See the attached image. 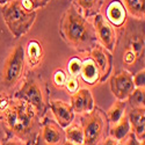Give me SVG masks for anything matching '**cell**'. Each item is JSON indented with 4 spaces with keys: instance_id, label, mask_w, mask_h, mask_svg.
<instances>
[{
    "instance_id": "obj_5",
    "label": "cell",
    "mask_w": 145,
    "mask_h": 145,
    "mask_svg": "<svg viewBox=\"0 0 145 145\" xmlns=\"http://www.w3.org/2000/svg\"><path fill=\"white\" fill-rule=\"evenodd\" d=\"M12 98L22 100L33 106L41 117H43L48 110V101L44 85L40 78L31 73L25 78L21 87L13 94Z\"/></svg>"
},
{
    "instance_id": "obj_26",
    "label": "cell",
    "mask_w": 145,
    "mask_h": 145,
    "mask_svg": "<svg viewBox=\"0 0 145 145\" xmlns=\"http://www.w3.org/2000/svg\"><path fill=\"white\" fill-rule=\"evenodd\" d=\"M64 88L70 93L73 94L74 92H77L79 89V80L77 77H72V76H67V80L65 82Z\"/></svg>"
},
{
    "instance_id": "obj_16",
    "label": "cell",
    "mask_w": 145,
    "mask_h": 145,
    "mask_svg": "<svg viewBox=\"0 0 145 145\" xmlns=\"http://www.w3.org/2000/svg\"><path fill=\"white\" fill-rule=\"evenodd\" d=\"M106 0H71L72 5L84 18H93L100 13Z\"/></svg>"
},
{
    "instance_id": "obj_22",
    "label": "cell",
    "mask_w": 145,
    "mask_h": 145,
    "mask_svg": "<svg viewBox=\"0 0 145 145\" xmlns=\"http://www.w3.org/2000/svg\"><path fill=\"white\" fill-rule=\"evenodd\" d=\"M64 131L66 140L74 144H84V131L80 124L72 122L66 128H64Z\"/></svg>"
},
{
    "instance_id": "obj_18",
    "label": "cell",
    "mask_w": 145,
    "mask_h": 145,
    "mask_svg": "<svg viewBox=\"0 0 145 145\" xmlns=\"http://www.w3.org/2000/svg\"><path fill=\"white\" fill-rule=\"evenodd\" d=\"M131 132V127L129 123V118H128V114L125 113L124 116L121 118L117 123L113 124V127H109V131H108V135L112 138L116 139V140H123L128 137V135Z\"/></svg>"
},
{
    "instance_id": "obj_8",
    "label": "cell",
    "mask_w": 145,
    "mask_h": 145,
    "mask_svg": "<svg viewBox=\"0 0 145 145\" xmlns=\"http://www.w3.org/2000/svg\"><path fill=\"white\" fill-rule=\"evenodd\" d=\"M92 23H93L94 29H95L98 42L105 48V49H107L108 51H110L113 54L115 48H116V43H117V35H116L114 27L100 13L95 14L93 16Z\"/></svg>"
},
{
    "instance_id": "obj_24",
    "label": "cell",
    "mask_w": 145,
    "mask_h": 145,
    "mask_svg": "<svg viewBox=\"0 0 145 145\" xmlns=\"http://www.w3.org/2000/svg\"><path fill=\"white\" fill-rule=\"evenodd\" d=\"M82 65V59L79 57H72L67 62V74L72 77H79L80 76V70Z\"/></svg>"
},
{
    "instance_id": "obj_27",
    "label": "cell",
    "mask_w": 145,
    "mask_h": 145,
    "mask_svg": "<svg viewBox=\"0 0 145 145\" xmlns=\"http://www.w3.org/2000/svg\"><path fill=\"white\" fill-rule=\"evenodd\" d=\"M132 81H134L135 87H144L145 86V70L144 67L140 69L135 76H132Z\"/></svg>"
},
{
    "instance_id": "obj_20",
    "label": "cell",
    "mask_w": 145,
    "mask_h": 145,
    "mask_svg": "<svg viewBox=\"0 0 145 145\" xmlns=\"http://www.w3.org/2000/svg\"><path fill=\"white\" fill-rule=\"evenodd\" d=\"M122 4L127 9V13L137 20L145 18V0H122Z\"/></svg>"
},
{
    "instance_id": "obj_23",
    "label": "cell",
    "mask_w": 145,
    "mask_h": 145,
    "mask_svg": "<svg viewBox=\"0 0 145 145\" xmlns=\"http://www.w3.org/2000/svg\"><path fill=\"white\" fill-rule=\"evenodd\" d=\"M144 99H145V88L144 87H135L129 96L127 98L128 105L132 109H137V108H144Z\"/></svg>"
},
{
    "instance_id": "obj_9",
    "label": "cell",
    "mask_w": 145,
    "mask_h": 145,
    "mask_svg": "<svg viewBox=\"0 0 145 145\" xmlns=\"http://www.w3.org/2000/svg\"><path fill=\"white\" fill-rule=\"evenodd\" d=\"M110 91L116 100H127L129 94L135 89L132 74L128 70H122L113 74L109 80Z\"/></svg>"
},
{
    "instance_id": "obj_34",
    "label": "cell",
    "mask_w": 145,
    "mask_h": 145,
    "mask_svg": "<svg viewBox=\"0 0 145 145\" xmlns=\"http://www.w3.org/2000/svg\"><path fill=\"white\" fill-rule=\"evenodd\" d=\"M0 118H1V116H0Z\"/></svg>"
},
{
    "instance_id": "obj_7",
    "label": "cell",
    "mask_w": 145,
    "mask_h": 145,
    "mask_svg": "<svg viewBox=\"0 0 145 145\" xmlns=\"http://www.w3.org/2000/svg\"><path fill=\"white\" fill-rule=\"evenodd\" d=\"M65 140L64 128L50 117H45L41 121L40 131L34 145H63Z\"/></svg>"
},
{
    "instance_id": "obj_28",
    "label": "cell",
    "mask_w": 145,
    "mask_h": 145,
    "mask_svg": "<svg viewBox=\"0 0 145 145\" xmlns=\"http://www.w3.org/2000/svg\"><path fill=\"white\" fill-rule=\"evenodd\" d=\"M12 100V96L8 95L7 91H1L0 92V112H3L5 108L9 105Z\"/></svg>"
},
{
    "instance_id": "obj_21",
    "label": "cell",
    "mask_w": 145,
    "mask_h": 145,
    "mask_svg": "<svg viewBox=\"0 0 145 145\" xmlns=\"http://www.w3.org/2000/svg\"><path fill=\"white\" fill-rule=\"evenodd\" d=\"M127 50L131 51L132 54H135L137 58L144 62V34H137V35H132L129 39L128 45L125 48Z\"/></svg>"
},
{
    "instance_id": "obj_30",
    "label": "cell",
    "mask_w": 145,
    "mask_h": 145,
    "mask_svg": "<svg viewBox=\"0 0 145 145\" xmlns=\"http://www.w3.org/2000/svg\"><path fill=\"white\" fill-rule=\"evenodd\" d=\"M4 145H25L22 142H20L19 139H15V138H10L8 140H6L4 143Z\"/></svg>"
},
{
    "instance_id": "obj_29",
    "label": "cell",
    "mask_w": 145,
    "mask_h": 145,
    "mask_svg": "<svg viewBox=\"0 0 145 145\" xmlns=\"http://www.w3.org/2000/svg\"><path fill=\"white\" fill-rule=\"evenodd\" d=\"M29 1H30V4L33 5L34 10H37L39 8L45 7L48 4H49L50 0H29Z\"/></svg>"
},
{
    "instance_id": "obj_2",
    "label": "cell",
    "mask_w": 145,
    "mask_h": 145,
    "mask_svg": "<svg viewBox=\"0 0 145 145\" xmlns=\"http://www.w3.org/2000/svg\"><path fill=\"white\" fill-rule=\"evenodd\" d=\"M59 34L64 42L78 52H89L99 44L94 26L71 5L60 19Z\"/></svg>"
},
{
    "instance_id": "obj_11",
    "label": "cell",
    "mask_w": 145,
    "mask_h": 145,
    "mask_svg": "<svg viewBox=\"0 0 145 145\" xmlns=\"http://www.w3.org/2000/svg\"><path fill=\"white\" fill-rule=\"evenodd\" d=\"M71 107L77 114H85L94 109L95 103L93 95L88 88H79L73 94H70Z\"/></svg>"
},
{
    "instance_id": "obj_33",
    "label": "cell",
    "mask_w": 145,
    "mask_h": 145,
    "mask_svg": "<svg viewBox=\"0 0 145 145\" xmlns=\"http://www.w3.org/2000/svg\"><path fill=\"white\" fill-rule=\"evenodd\" d=\"M0 145H1V143H0Z\"/></svg>"
},
{
    "instance_id": "obj_6",
    "label": "cell",
    "mask_w": 145,
    "mask_h": 145,
    "mask_svg": "<svg viewBox=\"0 0 145 145\" xmlns=\"http://www.w3.org/2000/svg\"><path fill=\"white\" fill-rule=\"evenodd\" d=\"M26 66L25 48L21 43L13 46V49L8 54L3 69L1 84L5 91H9L18 85L21 80Z\"/></svg>"
},
{
    "instance_id": "obj_17",
    "label": "cell",
    "mask_w": 145,
    "mask_h": 145,
    "mask_svg": "<svg viewBox=\"0 0 145 145\" xmlns=\"http://www.w3.org/2000/svg\"><path fill=\"white\" fill-rule=\"evenodd\" d=\"M79 77L86 84H88L89 86H94V85H96V84H100L99 69H98L95 62L91 57L82 60V65H81Z\"/></svg>"
},
{
    "instance_id": "obj_15",
    "label": "cell",
    "mask_w": 145,
    "mask_h": 145,
    "mask_svg": "<svg viewBox=\"0 0 145 145\" xmlns=\"http://www.w3.org/2000/svg\"><path fill=\"white\" fill-rule=\"evenodd\" d=\"M25 57H26V64H28L29 69L37 67L44 57L43 44L36 39L30 40L26 46Z\"/></svg>"
},
{
    "instance_id": "obj_12",
    "label": "cell",
    "mask_w": 145,
    "mask_h": 145,
    "mask_svg": "<svg viewBox=\"0 0 145 145\" xmlns=\"http://www.w3.org/2000/svg\"><path fill=\"white\" fill-rule=\"evenodd\" d=\"M48 107L54 114L56 122L62 128H66L73 122L74 112L70 103H66L62 100H51L48 102Z\"/></svg>"
},
{
    "instance_id": "obj_4",
    "label": "cell",
    "mask_w": 145,
    "mask_h": 145,
    "mask_svg": "<svg viewBox=\"0 0 145 145\" xmlns=\"http://www.w3.org/2000/svg\"><path fill=\"white\" fill-rule=\"evenodd\" d=\"M80 122L84 131V145H101L109 131L106 114L100 108L94 107L91 112L81 114Z\"/></svg>"
},
{
    "instance_id": "obj_3",
    "label": "cell",
    "mask_w": 145,
    "mask_h": 145,
    "mask_svg": "<svg viewBox=\"0 0 145 145\" xmlns=\"http://www.w3.org/2000/svg\"><path fill=\"white\" fill-rule=\"evenodd\" d=\"M1 15L13 37L20 39L33 27L37 16V12L26 9L21 0H8L3 5Z\"/></svg>"
},
{
    "instance_id": "obj_19",
    "label": "cell",
    "mask_w": 145,
    "mask_h": 145,
    "mask_svg": "<svg viewBox=\"0 0 145 145\" xmlns=\"http://www.w3.org/2000/svg\"><path fill=\"white\" fill-rule=\"evenodd\" d=\"M127 106L128 103L125 102V100H116L112 107L106 112V117L108 120V122L115 124L118 121L124 116V114L127 113Z\"/></svg>"
},
{
    "instance_id": "obj_32",
    "label": "cell",
    "mask_w": 145,
    "mask_h": 145,
    "mask_svg": "<svg viewBox=\"0 0 145 145\" xmlns=\"http://www.w3.org/2000/svg\"><path fill=\"white\" fill-rule=\"evenodd\" d=\"M7 1H8V0H0V5L3 6V5H4V4H6Z\"/></svg>"
},
{
    "instance_id": "obj_14",
    "label": "cell",
    "mask_w": 145,
    "mask_h": 145,
    "mask_svg": "<svg viewBox=\"0 0 145 145\" xmlns=\"http://www.w3.org/2000/svg\"><path fill=\"white\" fill-rule=\"evenodd\" d=\"M128 114L129 123L131 127L132 134L135 135L138 142H144L145 136V109L144 108H137V109H130Z\"/></svg>"
},
{
    "instance_id": "obj_13",
    "label": "cell",
    "mask_w": 145,
    "mask_h": 145,
    "mask_svg": "<svg viewBox=\"0 0 145 145\" xmlns=\"http://www.w3.org/2000/svg\"><path fill=\"white\" fill-rule=\"evenodd\" d=\"M127 9L121 0H112L106 9V20L113 27L121 28L127 22Z\"/></svg>"
},
{
    "instance_id": "obj_25",
    "label": "cell",
    "mask_w": 145,
    "mask_h": 145,
    "mask_svg": "<svg viewBox=\"0 0 145 145\" xmlns=\"http://www.w3.org/2000/svg\"><path fill=\"white\" fill-rule=\"evenodd\" d=\"M67 73L63 70V69H57L54 73H52V78L51 81L54 84V86L59 88V89H63L65 86V82L67 80Z\"/></svg>"
},
{
    "instance_id": "obj_31",
    "label": "cell",
    "mask_w": 145,
    "mask_h": 145,
    "mask_svg": "<svg viewBox=\"0 0 145 145\" xmlns=\"http://www.w3.org/2000/svg\"><path fill=\"white\" fill-rule=\"evenodd\" d=\"M63 145H84V144H74V143H71V142H69V140H65Z\"/></svg>"
},
{
    "instance_id": "obj_10",
    "label": "cell",
    "mask_w": 145,
    "mask_h": 145,
    "mask_svg": "<svg viewBox=\"0 0 145 145\" xmlns=\"http://www.w3.org/2000/svg\"><path fill=\"white\" fill-rule=\"evenodd\" d=\"M89 57L95 62L100 72V84L105 82L113 70V54L101 45L96 44L89 51Z\"/></svg>"
},
{
    "instance_id": "obj_1",
    "label": "cell",
    "mask_w": 145,
    "mask_h": 145,
    "mask_svg": "<svg viewBox=\"0 0 145 145\" xmlns=\"http://www.w3.org/2000/svg\"><path fill=\"white\" fill-rule=\"evenodd\" d=\"M1 113L4 127L10 136L25 145H34L42 121L35 108L22 100L12 98Z\"/></svg>"
}]
</instances>
